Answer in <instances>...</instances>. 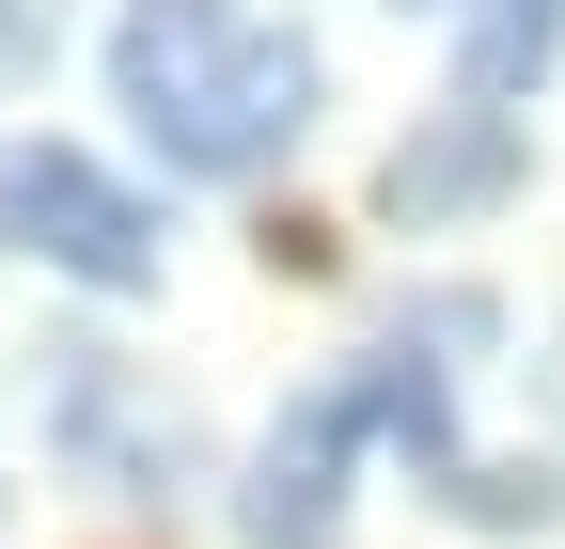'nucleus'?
Listing matches in <instances>:
<instances>
[{
  "instance_id": "nucleus-5",
  "label": "nucleus",
  "mask_w": 565,
  "mask_h": 549,
  "mask_svg": "<svg viewBox=\"0 0 565 549\" xmlns=\"http://www.w3.org/2000/svg\"><path fill=\"white\" fill-rule=\"evenodd\" d=\"M550 47H565V0H471V110L550 79Z\"/></svg>"
},
{
  "instance_id": "nucleus-1",
  "label": "nucleus",
  "mask_w": 565,
  "mask_h": 549,
  "mask_svg": "<svg viewBox=\"0 0 565 549\" xmlns=\"http://www.w3.org/2000/svg\"><path fill=\"white\" fill-rule=\"evenodd\" d=\"M110 95H126V126L173 173L252 189L315 126V47L282 17H252V0H126L110 17Z\"/></svg>"
},
{
  "instance_id": "nucleus-4",
  "label": "nucleus",
  "mask_w": 565,
  "mask_h": 549,
  "mask_svg": "<svg viewBox=\"0 0 565 549\" xmlns=\"http://www.w3.org/2000/svg\"><path fill=\"white\" fill-rule=\"evenodd\" d=\"M519 189V110H440L424 142H393V173H377V204L424 236V220H471V204H503Z\"/></svg>"
},
{
  "instance_id": "nucleus-3",
  "label": "nucleus",
  "mask_w": 565,
  "mask_h": 549,
  "mask_svg": "<svg viewBox=\"0 0 565 549\" xmlns=\"http://www.w3.org/2000/svg\"><path fill=\"white\" fill-rule=\"evenodd\" d=\"M362 377H330V392H299V408H282V424H267V455H252V549H330L345 534V471H362Z\"/></svg>"
},
{
  "instance_id": "nucleus-2",
  "label": "nucleus",
  "mask_w": 565,
  "mask_h": 549,
  "mask_svg": "<svg viewBox=\"0 0 565 549\" xmlns=\"http://www.w3.org/2000/svg\"><path fill=\"white\" fill-rule=\"evenodd\" d=\"M0 236L32 267H63V283H95V299L158 283V204L126 173H95L79 142H0Z\"/></svg>"
}]
</instances>
